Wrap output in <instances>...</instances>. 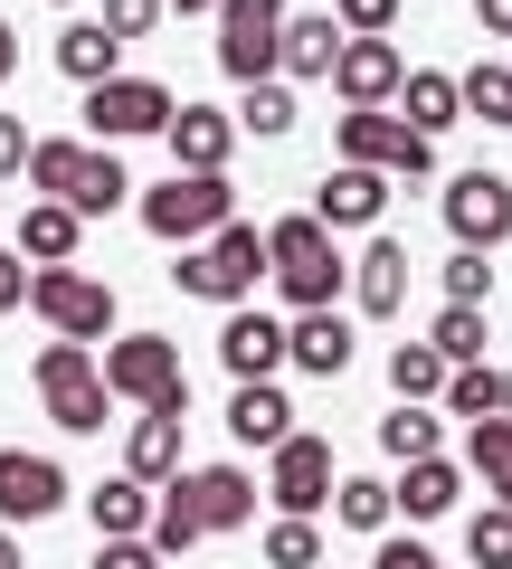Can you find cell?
<instances>
[{"instance_id": "6da1fadb", "label": "cell", "mask_w": 512, "mask_h": 569, "mask_svg": "<svg viewBox=\"0 0 512 569\" xmlns=\"http://www.w3.org/2000/svg\"><path fill=\"white\" fill-rule=\"evenodd\" d=\"M257 276H267V228H247V219L209 228V238L181 247V266H171V284H181V295H200V305H247V295H257Z\"/></svg>"}, {"instance_id": "7a4b0ae2", "label": "cell", "mask_w": 512, "mask_h": 569, "mask_svg": "<svg viewBox=\"0 0 512 569\" xmlns=\"http://www.w3.org/2000/svg\"><path fill=\"white\" fill-rule=\"evenodd\" d=\"M267 276L285 284L294 313H313V305H332V295H342L351 266H342V247H332V228L304 209V219H275V228H267Z\"/></svg>"}, {"instance_id": "3957f363", "label": "cell", "mask_w": 512, "mask_h": 569, "mask_svg": "<svg viewBox=\"0 0 512 569\" xmlns=\"http://www.w3.org/2000/svg\"><path fill=\"white\" fill-rule=\"evenodd\" d=\"M96 380H104V399H133V408H190V370H181V342L171 332H123V342H104Z\"/></svg>"}, {"instance_id": "277c9868", "label": "cell", "mask_w": 512, "mask_h": 569, "mask_svg": "<svg viewBox=\"0 0 512 569\" xmlns=\"http://www.w3.org/2000/svg\"><path fill=\"white\" fill-rule=\"evenodd\" d=\"M238 219V190H228V171H171L162 190H143V228L162 247H200L209 228Z\"/></svg>"}, {"instance_id": "5b68a950", "label": "cell", "mask_w": 512, "mask_h": 569, "mask_svg": "<svg viewBox=\"0 0 512 569\" xmlns=\"http://www.w3.org/2000/svg\"><path fill=\"white\" fill-rule=\"evenodd\" d=\"M29 305H39V323L58 332V342H86V351H96L104 332H114V284L77 276V266H29Z\"/></svg>"}, {"instance_id": "8992f818", "label": "cell", "mask_w": 512, "mask_h": 569, "mask_svg": "<svg viewBox=\"0 0 512 569\" xmlns=\"http://www.w3.org/2000/svg\"><path fill=\"white\" fill-rule=\"evenodd\" d=\"M39 399H48V418H58L67 437H96L104 408H114V399H104V380H96V351H86V342H48V351H39Z\"/></svg>"}, {"instance_id": "52a82bcc", "label": "cell", "mask_w": 512, "mask_h": 569, "mask_svg": "<svg viewBox=\"0 0 512 569\" xmlns=\"http://www.w3.org/2000/svg\"><path fill=\"white\" fill-rule=\"evenodd\" d=\"M171 114H181V104H171L162 77H104V86H86V123H96L104 152H114V142H133V133H162Z\"/></svg>"}, {"instance_id": "ba28073f", "label": "cell", "mask_w": 512, "mask_h": 569, "mask_svg": "<svg viewBox=\"0 0 512 569\" xmlns=\"http://www.w3.org/2000/svg\"><path fill=\"white\" fill-rule=\"evenodd\" d=\"M446 228H455V247L493 257V247L512 238V181L503 171H455L446 181Z\"/></svg>"}, {"instance_id": "9c48e42d", "label": "cell", "mask_w": 512, "mask_h": 569, "mask_svg": "<svg viewBox=\"0 0 512 569\" xmlns=\"http://www.w3.org/2000/svg\"><path fill=\"white\" fill-rule=\"evenodd\" d=\"M275 29H285V0H219V67L238 86L275 77Z\"/></svg>"}, {"instance_id": "30bf717a", "label": "cell", "mask_w": 512, "mask_h": 569, "mask_svg": "<svg viewBox=\"0 0 512 569\" xmlns=\"http://www.w3.org/2000/svg\"><path fill=\"white\" fill-rule=\"evenodd\" d=\"M399 77H409V58H399L390 39H342V58H332V96H342L351 114H390Z\"/></svg>"}, {"instance_id": "8fae6325", "label": "cell", "mask_w": 512, "mask_h": 569, "mask_svg": "<svg viewBox=\"0 0 512 569\" xmlns=\"http://www.w3.org/2000/svg\"><path fill=\"white\" fill-rule=\"evenodd\" d=\"M267 493H275V503L294 512V522H313V512L332 503V447L294 427L285 447H275V466H267Z\"/></svg>"}, {"instance_id": "7c38bea8", "label": "cell", "mask_w": 512, "mask_h": 569, "mask_svg": "<svg viewBox=\"0 0 512 569\" xmlns=\"http://www.w3.org/2000/svg\"><path fill=\"white\" fill-rule=\"evenodd\" d=\"M171 493L190 503V522H200V531H247V522H257V475H247V466L171 475Z\"/></svg>"}, {"instance_id": "4fadbf2b", "label": "cell", "mask_w": 512, "mask_h": 569, "mask_svg": "<svg viewBox=\"0 0 512 569\" xmlns=\"http://www.w3.org/2000/svg\"><path fill=\"white\" fill-rule=\"evenodd\" d=\"M58 503H67V475H58V456L0 447V512H10V522H48Z\"/></svg>"}, {"instance_id": "5bb4252c", "label": "cell", "mask_w": 512, "mask_h": 569, "mask_svg": "<svg viewBox=\"0 0 512 569\" xmlns=\"http://www.w3.org/2000/svg\"><path fill=\"white\" fill-rule=\"evenodd\" d=\"M219 361H228V380H275V370H285V323H275V313L228 305V323H219Z\"/></svg>"}, {"instance_id": "9a60e30c", "label": "cell", "mask_w": 512, "mask_h": 569, "mask_svg": "<svg viewBox=\"0 0 512 569\" xmlns=\"http://www.w3.org/2000/svg\"><path fill=\"white\" fill-rule=\"evenodd\" d=\"M380 209H390V171H361V162H332L323 190H313L323 228H380Z\"/></svg>"}, {"instance_id": "2e32d148", "label": "cell", "mask_w": 512, "mask_h": 569, "mask_svg": "<svg viewBox=\"0 0 512 569\" xmlns=\"http://www.w3.org/2000/svg\"><path fill=\"white\" fill-rule=\"evenodd\" d=\"M181 427H190V408H143L133 437H123V475L133 485H171L181 475Z\"/></svg>"}, {"instance_id": "e0dca14e", "label": "cell", "mask_w": 512, "mask_h": 569, "mask_svg": "<svg viewBox=\"0 0 512 569\" xmlns=\"http://www.w3.org/2000/svg\"><path fill=\"white\" fill-rule=\"evenodd\" d=\"M285 361L313 370V380H342V370H351V323H342V305L294 313V323H285Z\"/></svg>"}, {"instance_id": "ac0fdd59", "label": "cell", "mask_w": 512, "mask_h": 569, "mask_svg": "<svg viewBox=\"0 0 512 569\" xmlns=\"http://www.w3.org/2000/svg\"><path fill=\"white\" fill-rule=\"evenodd\" d=\"M332 58H342V29H332V10H285V29H275V77H332Z\"/></svg>"}, {"instance_id": "d6986e66", "label": "cell", "mask_w": 512, "mask_h": 569, "mask_svg": "<svg viewBox=\"0 0 512 569\" xmlns=\"http://www.w3.org/2000/svg\"><path fill=\"white\" fill-rule=\"evenodd\" d=\"M171 142V171H228V152H238V123L209 114V104H181V114L162 123Z\"/></svg>"}, {"instance_id": "ffe728a7", "label": "cell", "mask_w": 512, "mask_h": 569, "mask_svg": "<svg viewBox=\"0 0 512 569\" xmlns=\"http://www.w3.org/2000/svg\"><path fill=\"white\" fill-rule=\"evenodd\" d=\"M228 437H238V447H285L294 437V399L275 380H238V399H228Z\"/></svg>"}, {"instance_id": "44dd1931", "label": "cell", "mask_w": 512, "mask_h": 569, "mask_svg": "<svg viewBox=\"0 0 512 569\" xmlns=\"http://www.w3.org/2000/svg\"><path fill=\"white\" fill-rule=\"evenodd\" d=\"M399 123H409V133H446V123H465V104H455V77H446V67H409V77H399Z\"/></svg>"}, {"instance_id": "7402d4cb", "label": "cell", "mask_w": 512, "mask_h": 569, "mask_svg": "<svg viewBox=\"0 0 512 569\" xmlns=\"http://www.w3.org/2000/svg\"><path fill=\"white\" fill-rule=\"evenodd\" d=\"M77 238H86V219L67 200H29L20 209V266H77Z\"/></svg>"}, {"instance_id": "603a6c76", "label": "cell", "mask_w": 512, "mask_h": 569, "mask_svg": "<svg viewBox=\"0 0 512 569\" xmlns=\"http://www.w3.org/2000/svg\"><path fill=\"white\" fill-rule=\"evenodd\" d=\"M351 295H361V313H399V305H409V247L370 238L361 266H351Z\"/></svg>"}, {"instance_id": "cb8c5ba5", "label": "cell", "mask_w": 512, "mask_h": 569, "mask_svg": "<svg viewBox=\"0 0 512 569\" xmlns=\"http://www.w3.org/2000/svg\"><path fill=\"white\" fill-rule=\"evenodd\" d=\"M86 522H96V541H143V522H152V485H133V475H104V485L86 493Z\"/></svg>"}, {"instance_id": "d4e9b609", "label": "cell", "mask_w": 512, "mask_h": 569, "mask_svg": "<svg viewBox=\"0 0 512 569\" xmlns=\"http://www.w3.org/2000/svg\"><path fill=\"white\" fill-rule=\"evenodd\" d=\"M455 493H465V475H455L446 456H418V466L390 485V512H409V522H436V512H455Z\"/></svg>"}, {"instance_id": "484cf974", "label": "cell", "mask_w": 512, "mask_h": 569, "mask_svg": "<svg viewBox=\"0 0 512 569\" xmlns=\"http://www.w3.org/2000/svg\"><path fill=\"white\" fill-rule=\"evenodd\" d=\"M58 77H77V86L123 77V39H104V20H67L58 29Z\"/></svg>"}, {"instance_id": "4316f807", "label": "cell", "mask_w": 512, "mask_h": 569, "mask_svg": "<svg viewBox=\"0 0 512 569\" xmlns=\"http://www.w3.org/2000/svg\"><path fill=\"white\" fill-rule=\"evenodd\" d=\"M77 171H86V142L48 133V142H29V162H20V181L39 190V200H67V190H77Z\"/></svg>"}, {"instance_id": "83f0119b", "label": "cell", "mask_w": 512, "mask_h": 569, "mask_svg": "<svg viewBox=\"0 0 512 569\" xmlns=\"http://www.w3.org/2000/svg\"><path fill=\"white\" fill-rule=\"evenodd\" d=\"M133 200V171L114 162V152H86V171H77V190H67V209L77 219H104V209H123Z\"/></svg>"}, {"instance_id": "f1b7e54d", "label": "cell", "mask_w": 512, "mask_h": 569, "mask_svg": "<svg viewBox=\"0 0 512 569\" xmlns=\"http://www.w3.org/2000/svg\"><path fill=\"white\" fill-rule=\"evenodd\" d=\"M484 342H493V332H484V313H474V305H446V313L428 323V351H436L446 370H474V361H484Z\"/></svg>"}, {"instance_id": "f546056e", "label": "cell", "mask_w": 512, "mask_h": 569, "mask_svg": "<svg viewBox=\"0 0 512 569\" xmlns=\"http://www.w3.org/2000/svg\"><path fill=\"white\" fill-rule=\"evenodd\" d=\"M436 399H446V418H503V370L493 361H474V370H446V389H436Z\"/></svg>"}, {"instance_id": "4dcf8cb0", "label": "cell", "mask_w": 512, "mask_h": 569, "mask_svg": "<svg viewBox=\"0 0 512 569\" xmlns=\"http://www.w3.org/2000/svg\"><path fill=\"white\" fill-rule=\"evenodd\" d=\"M228 123H238V133H294V86L285 77H257V86H247V96H238V114H228Z\"/></svg>"}, {"instance_id": "1f68e13d", "label": "cell", "mask_w": 512, "mask_h": 569, "mask_svg": "<svg viewBox=\"0 0 512 569\" xmlns=\"http://www.w3.org/2000/svg\"><path fill=\"white\" fill-rule=\"evenodd\" d=\"M332 522L390 531V485H380V475H332Z\"/></svg>"}, {"instance_id": "d6a6232c", "label": "cell", "mask_w": 512, "mask_h": 569, "mask_svg": "<svg viewBox=\"0 0 512 569\" xmlns=\"http://www.w3.org/2000/svg\"><path fill=\"white\" fill-rule=\"evenodd\" d=\"M455 104H465L474 123H512V67H465V77H455Z\"/></svg>"}, {"instance_id": "836d02e7", "label": "cell", "mask_w": 512, "mask_h": 569, "mask_svg": "<svg viewBox=\"0 0 512 569\" xmlns=\"http://www.w3.org/2000/svg\"><path fill=\"white\" fill-rule=\"evenodd\" d=\"M390 389H399L409 408H428L436 389H446V361H436L428 342H399V351H390Z\"/></svg>"}, {"instance_id": "e575fe53", "label": "cell", "mask_w": 512, "mask_h": 569, "mask_svg": "<svg viewBox=\"0 0 512 569\" xmlns=\"http://www.w3.org/2000/svg\"><path fill=\"white\" fill-rule=\"evenodd\" d=\"M380 447H390L399 466H418V456H436V418H428V408H409V399H399L390 418H380Z\"/></svg>"}, {"instance_id": "d590c367", "label": "cell", "mask_w": 512, "mask_h": 569, "mask_svg": "<svg viewBox=\"0 0 512 569\" xmlns=\"http://www.w3.org/2000/svg\"><path fill=\"white\" fill-rule=\"evenodd\" d=\"M143 541H152V560H181V550L200 541V522H190V503H181V493H152V522H143Z\"/></svg>"}, {"instance_id": "8d00e7d4", "label": "cell", "mask_w": 512, "mask_h": 569, "mask_svg": "<svg viewBox=\"0 0 512 569\" xmlns=\"http://www.w3.org/2000/svg\"><path fill=\"white\" fill-rule=\"evenodd\" d=\"M465 560H474V569H512V512H503V503H484V512L465 522Z\"/></svg>"}, {"instance_id": "74e56055", "label": "cell", "mask_w": 512, "mask_h": 569, "mask_svg": "<svg viewBox=\"0 0 512 569\" xmlns=\"http://www.w3.org/2000/svg\"><path fill=\"white\" fill-rule=\"evenodd\" d=\"M267 569H323V531H313V522H294V512H285V522L267 531Z\"/></svg>"}, {"instance_id": "f35d334b", "label": "cell", "mask_w": 512, "mask_h": 569, "mask_svg": "<svg viewBox=\"0 0 512 569\" xmlns=\"http://www.w3.org/2000/svg\"><path fill=\"white\" fill-rule=\"evenodd\" d=\"M446 305H474V313L493 305V266L474 257V247H455V257H446Z\"/></svg>"}, {"instance_id": "ab89813d", "label": "cell", "mask_w": 512, "mask_h": 569, "mask_svg": "<svg viewBox=\"0 0 512 569\" xmlns=\"http://www.w3.org/2000/svg\"><path fill=\"white\" fill-rule=\"evenodd\" d=\"M332 29H342V39H390L399 0H332Z\"/></svg>"}, {"instance_id": "60d3db41", "label": "cell", "mask_w": 512, "mask_h": 569, "mask_svg": "<svg viewBox=\"0 0 512 569\" xmlns=\"http://www.w3.org/2000/svg\"><path fill=\"white\" fill-rule=\"evenodd\" d=\"M143 29H162V0H104V39H143Z\"/></svg>"}, {"instance_id": "b9f144b4", "label": "cell", "mask_w": 512, "mask_h": 569, "mask_svg": "<svg viewBox=\"0 0 512 569\" xmlns=\"http://www.w3.org/2000/svg\"><path fill=\"white\" fill-rule=\"evenodd\" d=\"M465 456H474V475H493V466H503V456H512V418H474Z\"/></svg>"}, {"instance_id": "7bdbcfd3", "label": "cell", "mask_w": 512, "mask_h": 569, "mask_svg": "<svg viewBox=\"0 0 512 569\" xmlns=\"http://www.w3.org/2000/svg\"><path fill=\"white\" fill-rule=\"evenodd\" d=\"M20 162H29V123L0 114V181H20Z\"/></svg>"}, {"instance_id": "ee69618b", "label": "cell", "mask_w": 512, "mask_h": 569, "mask_svg": "<svg viewBox=\"0 0 512 569\" xmlns=\"http://www.w3.org/2000/svg\"><path fill=\"white\" fill-rule=\"evenodd\" d=\"M29 305V266H20V247H0V313H20Z\"/></svg>"}, {"instance_id": "f6af8a7d", "label": "cell", "mask_w": 512, "mask_h": 569, "mask_svg": "<svg viewBox=\"0 0 512 569\" xmlns=\"http://www.w3.org/2000/svg\"><path fill=\"white\" fill-rule=\"evenodd\" d=\"M96 569H162L152 541H96Z\"/></svg>"}, {"instance_id": "bcb514c9", "label": "cell", "mask_w": 512, "mask_h": 569, "mask_svg": "<svg viewBox=\"0 0 512 569\" xmlns=\"http://www.w3.org/2000/svg\"><path fill=\"white\" fill-rule=\"evenodd\" d=\"M370 569H446V560H436V550H418V541H380V560H370Z\"/></svg>"}, {"instance_id": "7dc6e473", "label": "cell", "mask_w": 512, "mask_h": 569, "mask_svg": "<svg viewBox=\"0 0 512 569\" xmlns=\"http://www.w3.org/2000/svg\"><path fill=\"white\" fill-rule=\"evenodd\" d=\"M474 29L484 39H512V0H474Z\"/></svg>"}, {"instance_id": "c3c4849f", "label": "cell", "mask_w": 512, "mask_h": 569, "mask_svg": "<svg viewBox=\"0 0 512 569\" xmlns=\"http://www.w3.org/2000/svg\"><path fill=\"white\" fill-rule=\"evenodd\" d=\"M484 493H493V503H503V512H512V456H503V466H493V475H484Z\"/></svg>"}, {"instance_id": "681fc988", "label": "cell", "mask_w": 512, "mask_h": 569, "mask_svg": "<svg viewBox=\"0 0 512 569\" xmlns=\"http://www.w3.org/2000/svg\"><path fill=\"white\" fill-rule=\"evenodd\" d=\"M10 67H20V39H10V20H0V86H10Z\"/></svg>"}, {"instance_id": "f907efd6", "label": "cell", "mask_w": 512, "mask_h": 569, "mask_svg": "<svg viewBox=\"0 0 512 569\" xmlns=\"http://www.w3.org/2000/svg\"><path fill=\"white\" fill-rule=\"evenodd\" d=\"M0 569H20V541H10V531H0Z\"/></svg>"}, {"instance_id": "816d5d0a", "label": "cell", "mask_w": 512, "mask_h": 569, "mask_svg": "<svg viewBox=\"0 0 512 569\" xmlns=\"http://www.w3.org/2000/svg\"><path fill=\"white\" fill-rule=\"evenodd\" d=\"M162 10H219V0H162Z\"/></svg>"}, {"instance_id": "f5cc1de1", "label": "cell", "mask_w": 512, "mask_h": 569, "mask_svg": "<svg viewBox=\"0 0 512 569\" xmlns=\"http://www.w3.org/2000/svg\"><path fill=\"white\" fill-rule=\"evenodd\" d=\"M503 418H512V370H503Z\"/></svg>"}]
</instances>
